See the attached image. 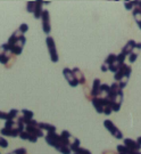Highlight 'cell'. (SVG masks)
Segmentation results:
<instances>
[{"instance_id":"f1b7e54d","label":"cell","mask_w":141,"mask_h":154,"mask_svg":"<svg viewBox=\"0 0 141 154\" xmlns=\"http://www.w3.org/2000/svg\"><path fill=\"white\" fill-rule=\"evenodd\" d=\"M123 4H124L125 9L131 11H133V8H134V1H124Z\"/></svg>"},{"instance_id":"52a82bcc","label":"cell","mask_w":141,"mask_h":154,"mask_svg":"<svg viewBox=\"0 0 141 154\" xmlns=\"http://www.w3.org/2000/svg\"><path fill=\"white\" fill-rule=\"evenodd\" d=\"M25 42H26V38H25V35H23L18 40H16V42H14V45L9 48V50L15 56H20L23 53V48L25 46Z\"/></svg>"},{"instance_id":"8fae6325","label":"cell","mask_w":141,"mask_h":154,"mask_svg":"<svg viewBox=\"0 0 141 154\" xmlns=\"http://www.w3.org/2000/svg\"><path fill=\"white\" fill-rule=\"evenodd\" d=\"M16 57L17 56L14 55L10 50H8V51H6L5 54L1 56L0 63H1L2 65H5L6 67H10V66L14 64V62L16 61Z\"/></svg>"},{"instance_id":"44dd1931","label":"cell","mask_w":141,"mask_h":154,"mask_svg":"<svg viewBox=\"0 0 141 154\" xmlns=\"http://www.w3.org/2000/svg\"><path fill=\"white\" fill-rule=\"evenodd\" d=\"M72 71H73V73H74L76 80L79 81V85H84V83L87 82V81H86V77H84V74H83V72H82L79 67H73V69H72Z\"/></svg>"},{"instance_id":"7c38bea8","label":"cell","mask_w":141,"mask_h":154,"mask_svg":"<svg viewBox=\"0 0 141 154\" xmlns=\"http://www.w3.org/2000/svg\"><path fill=\"white\" fill-rule=\"evenodd\" d=\"M136 42L134 41V40H132V39H131V40H129V41H128V42L123 46V48H122V50H121V53H119V54L123 56V57H125V58H126V57L131 54L132 49L136 47Z\"/></svg>"},{"instance_id":"7a4b0ae2","label":"cell","mask_w":141,"mask_h":154,"mask_svg":"<svg viewBox=\"0 0 141 154\" xmlns=\"http://www.w3.org/2000/svg\"><path fill=\"white\" fill-rule=\"evenodd\" d=\"M104 127L107 129V131H109V134L113 136L114 138H116L117 140H121V139H124V136H123V132L121 131L118 127L115 125L112 120H105L104 121Z\"/></svg>"},{"instance_id":"5bb4252c","label":"cell","mask_w":141,"mask_h":154,"mask_svg":"<svg viewBox=\"0 0 141 154\" xmlns=\"http://www.w3.org/2000/svg\"><path fill=\"white\" fill-rule=\"evenodd\" d=\"M140 53H141V42H136V47L132 49L130 55L128 56V58H129V63H130V64L134 63V62L138 60V56H139Z\"/></svg>"},{"instance_id":"4316f807","label":"cell","mask_w":141,"mask_h":154,"mask_svg":"<svg viewBox=\"0 0 141 154\" xmlns=\"http://www.w3.org/2000/svg\"><path fill=\"white\" fill-rule=\"evenodd\" d=\"M34 7H35V1H28L26 4V11L27 13H32L34 11Z\"/></svg>"},{"instance_id":"4fadbf2b","label":"cell","mask_w":141,"mask_h":154,"mask_svg":"<svg viewBox=\"0 0 141 154\" xmlns=\"http://www.w3.org/2000/svg\"><path fill=\"white\" fill-rule=\"evenodd\" d=\"M123 145L126 146L128 149H133V151H141V145L138 143V140H134L132 138H124L123 140Z\"/></svg>"},{"instance_id":"3957f363","label":"cell","mask_w":141,"mask_h":154,"mask_svg":"<svg viewBox=\"0 0 141 154\" xmlns=\"http://www.w3.org/2000/svg\"><path fill=\"white\" fill-rule=\"evenodd\" d=\"M25 130L28 132H31L32 135H34L35 137H38V138H44V136H46L44 131H42V130L39 128V121L34 120V119L31 120V121L25 126Z\"/></svg>"},{"instance_id":"e0dca14e","label":"cell","mask_w":141,"mask_h":154,"mask_svg":"<svg viewBox=\"0 0 141 154\" xmlns=\"http://www.w3.org/2000/svg\"><path fill=\"white\" fill-rule=\"evenodd\" d=\"M42 11H44V1L37 0V1H35L34 11H33L34 18H35V20H40V18H41V15H42Z\"/></svg>"},{"instance_id":"9c48e42d","label":"cell","mask_w":141,"mask_h":154,"mask_svg":"<svg viewBox=\"0 0 141 154\" xmlns=\"http://www.w3.org/2000/svg\"><path fill=\"white\" fill-rule=\"evenodd\" d=\"M91 103H92L93 107L98 114H104V107L106 104L110 103V99H103L99 98V97H94V98H92Z\"/></svg>"},{"instance_id":"5b68a950","label":"cell","mask_w":141,"mask_h":154,"mask_svg":"<svg viewBox=\"0 0 141 154\" xmlns=\"http://www.w3.org/2000/svg\"><path fill=\"white\" fill-rule=\"evenodd\" d=\"M123 99H124V93H123V90L119 91L118 94H116V95H112L110 96V104H112L113 112H118L121 110Z\"/></svg>"},{"instance_id":"d590c367","label":"cell","mask_w":141,"mask_h":154,"mask_svg":"<svg viewBox=\"0 0 141 154\" xmlns=\"http://www.w3.org/2000/svg\"><path fill=\"white\" fill-rule=\"evenodd\" d=\"M136 140H138V143H139V144H140V145H141V136H140V137H138V138H136Z\"/></svg>"},{"instance_id":"6da1fadb","label":"cell","mask_w":141,"mask_h":154,"mask_svg":"<svg viewBox=\"0 0 141 154\" xmlns=\"http://www.w3.org/2000/svg\"><path fill=\"white\" fill-rule=\"evenodd\" d=\"M46 45H47V48H48L50 61L52 62V63H57V62L59 61V55H58V51H57V48H56L55 39L52 37L48 35L46 38Z\"/></svg>"},{"instance_id":"8d00e7d4","label":"cell","mask_w":141,"mask_h":154,"mask_svg":"<svg viewBox=\"0 0 141 154\" xmlns=\"http://www.w3.org/2000/svg\"><path fill=\"white\" fill-rule=\"evenodd\" d=\"M50 4V1H44V5H49Z\"/></svg>"},{"instance_id":"f546056e","label":"cell","mask_w":141,"mask_h":154,"mask_svg":"<svg viewBox=\"0 0 141 154\" xmlns=\"http://www.w3.org/2000/svg\"><path fill=\"white\" fill-rule=\"evenodd\" d=\"M7 154H27V151L24 147H20V149H14V151H11V152Z\"/></svg>"},{"instance_id":"83f0119b","label":"cell","mask_w":141,"mask_h":154,"mask_svg":"<svg viewBox=\"0 0 141 154\" xmlns=\"http://www.w3.org/2000/svg\"><path fill=\"white\" fill-rule=\"evenodd\" d=\"M8 145H9V144H8V140H7L4 136L0 135V147H1V149H7Z\"/></svg>"},{"instance_id":"ac0fdd59","label":"cell","mask_w":141,"mask_h":154,"mask_svg":"<svg viewBox=\"0 0 141 154\" xmlns=\"http://www.w3.org/2000/svg\"><path fill=\"white\" fill-rule=\"evenodd\" d=\"M39 128L46 134H48V132H57V127L51 125V123H48V122H39Z\"/></svg>"},{"instance_id":"2e32d148","label":"cell","mask_w":141,"mask_h":154,"mask_svg":"<svg viewBox=\"0 0 141 154\" xmlns=\"http://www.w3.org/2000/svg\"><path fill=\"white\" fill-rule=\"evenodd\" d=\"M116 57H117V55L116 54H109L106 58H105V61H104V63L101 64V67H100V70H101V72H107L108 71V66L113 63V62L116 60Z\"/></svg>"},{"instance_id":"d4e9b609","label":"cell","mask_w":141,"mask_h":154,"mask_svg":"<svg viewBox=\"0 0 141 154\" xmlns=\"http://www.w3.org/2000/svg\"><path fill=\"white\" fill-rule=\"evenodd\" d=\"M20 114H21V111L16 110V109H11V110L8 112V116H9V119H8V120H16Z\"/></svg>"},{"instance_id":"d6986e66","label":"cell","mask_w":141,"mask_h":154,"mask_svg":"<svg viewBox=\"0 0 141 154\" xmlns=\"http://www.w3.org/2000/svg\"><path fill=\"white\" fill-rule=\"evenodd\" d=\"M18 137L21 138L22 140H28V142H31V143H37V142H38V139H39L38 137H35L34 135H32L31 132L26 131L25 129L20 134V136H18Z\"/></svg>"},{"instance_id":"30bf717a","label":"cell","mask_w":141,"mask_h":154,"mask_svg":"<svg viewBox=\"0 0 141 154\" xmlns=\"http://www.w3.org/2000/svg\"><path fill=\"white\" fill-rule=\"evenodd\" d=\"M44 139H46V143L48 144L49 146L55 149L60 143V135L57 132H48V134H46Z\"/></svg>"},{"instance_id":"8992f818","label":"cell","mask_w":141,"mask_h":154,"mask_svg":"<svg viewBox=\"0 0 141 154\" xmlns=\"http://www.w3.org/2000/svg\"><path fill=\"white\" fill-rule=\"evenodd\" d=\"M132 73V67L129 64L124 63L123 65L119 67V70L116 73H114V80L115 82H118L123 77H130Z\"/></svg>"},{"instance_id":"1f68e13d","label":"cell","mask_w":141,"mask_h":154,"mask_svg":"<svg viewBox=\"0 0 141 154\" xmlns=\"http://www.w3.org/2000/svg\"><path fill=\"white\" fill-rule=\"evenodd\" d=\"M18 30H20V31H21V32H22L23 34L25 35V33H26L27 31H28V25H27L26 23H22V24L20 25V28H18Z\"/></svg>"},{"instance_id":"74e56055","label":"cell","mask_w":141,"mask_h":154,"mask_svg":"<svg viewBox=\"0 0 141 154\" xmlns=\"http://www.w3.org/2000/svg\"><path fill=\"white\" fill-rule=\"evenodd\" d=\"M72 154H76V153H72Z\"/></svg>"},{"instance_id":"836d02e7","label":"cell","mask_w":141,"mask_h":154,"mask_svg":"<svg viewBox=\"0 0 141 154\" xmlns=\"http://www.w3.org/2000/svg\"><path fill=\"white\" fill-rule=\"evenodd\" d=\"M101 154H118V153L116 151H114V149H105V151H103Z\"/></svg>"},{"instance_id":"e575fe53","label":"cell","mask_w":141,"mask_h":154,"mask_svg":"<svg viewBox=\"0 0 141 154\" xmlns=\"http://www.w3.org/2000/svg\"><path fill=\"white\" fill-rule=\"evenodd\" d=\"M134 7L138 8V9L141 11V1L140 0H136V1H134Z\"/></svg>"},{"instance_id":"7402d4cb","label":"cell","mask_w":141,"mask_h":154,"mask_svg":"<svg viewBox=\"0 0 141 154\" xmlns=\"http://www.w3.org/2000/svg\"><path fill=\"white\" fill-rule=\"evenodd\" d=\"M116 152L118 154H141V151H133V149H128L123 144L122 145H117Z\"/></svg>"},{"instance_id":"ba28073f","label":"cell","mask_w":141,"mask_h":154,"mask_svg":"<svg viewBox=\"0 0 141 154\" xmlns=\"http://www.w3.org/2000/svg\"><path fill=\"white\" fill-rule=\"evenodd\" d=\"M63 75H64L65 80L67 81V83L70 85V87L75 88V87L79 86V81L76 80L74 73H73V71L70 70V67H64V69H63Z\"/></svg>"},{"instance_id":"9a60e30c","label":"cell","mask_w":141,"mask_h":154,"mask_svg":"<svg viewBox=\"0 0 141 154\" xmlns=\"http://www.w3.org/2000/svg\"><path fill=\"white\" fill-rule=\"evenodd\" d=\"M21 132L15 130V129H10V128H2L0 129V135L4 136V137H11V138H16L20 136Z\"/></svg>"},{"instance_id":"277c9868","label":"cell","mask_w":141,"mask_h":154,"mask_svg":"<svg viewBox=\"0 0 141 154\" xmlns=\"http://www.w3.org/2000/svg\"><path fill=\"white\" fill-rule=\"evenodd\" d=\"M41 28L47 37L49 35V33L51 31V23H50V13L48 9H44L42 11V15H41Z\"/></svg>"},{"instance_id":"cb8c5ba5","label":"cell","mask_w":141,"mask_h":154,"mask_svg":"<svg viewBox=\"0 0 141 154\" xmlns=\"http://www.w3.org/2000/svg\"><path fill=\"white\" fill-rule=\"evenodd\" d=\"M55 149L56 151H58L59 153L62 154H72V151H70V149L68 147V146H66V145H64V144L59 143L56 147H55Z\"/></svg>"},{"instance_id":"484cf974","label":"cell","mask_w":141,"mask_h":154,"mask_svg":"<svg viewBox=\"0 0 141 154\" xmlns=\"http://www.w3.org/2000/svg\"><path fill=\"white\" fill-rule=\"evenodd\" d=\"M72 153H76V154H92L91 153V151H89L88 149H84V147H82V146H79V147H76L75 149H73V152Z\"/></svg>"},{"instance_id":"603a6c76","label":"cell","mask_w":141,"mask_h":154,"mask_svg":"<svg viewBox=\"0 0 141 154\" xmlns=\"http://www.w3.org/2000/svg\"><path fill=\"white\" fill-rule=\"evenodd\" d=\"M132 15L134 17V21H136V25H138V28L141 30V11L138 9V8H133V11H132Z\"/></svg>"},{"instance_id":"ffe728a7","label":"cell","mask_w":141,"mask_h":154,"mask_svg":"<svg viewBox=\"0 0 141 154\" xmlns=\"http://www.w3.org/2000/svg\"><path fill=\"white\" fill-rule=\"evenodd\" d=\"M100 86H101V81H100L98 78H96V79L93 80L92 87H91V93H90L91 98H94V97H97L98 96L99 90H100Z\"/></svg>"},{"instance_id":"4dcf8cb0","label":"cell","mask_w":141,"mask_h":154,"mask_svg":"<svg viewBox=\"0 0 141 154\" xmlns=\"http://www.w3.org/2000/svg\"><path fill=\"white\" fill-rule=\"evenodd\" d=\"M8 50H9V47H8L7 42L1 45V46H0V58H1V56L4 55L6 51H8Z\"/></svg>"},{"instance_id":"f35d334b","label":"cell","mask_w":141,"mask_h":154,"mask_svg":"<svg viewBox=\"0 0 141 154\" xmlns=\"http://www.w3.org/2000/svg\"><path fill=\"white\" fill-rule=\"evenodd\" d=\"M0 154H1V153H0Z\"/></svg>"},{"instance_id":"d6a6232c","label":"cell","mask_w":141,"mask_h":154,"mask_svg":"<svg viewBox=\"0 0 141 154\" xmlns=\"http://www.w3.org/2000/svg\"><path fill=\"white\" fill-rule=\"evenodd\" d=\"M9 119V116H8V112H4V111H0V120H4V121H7Z\"/></svg>"}]
</instances>
